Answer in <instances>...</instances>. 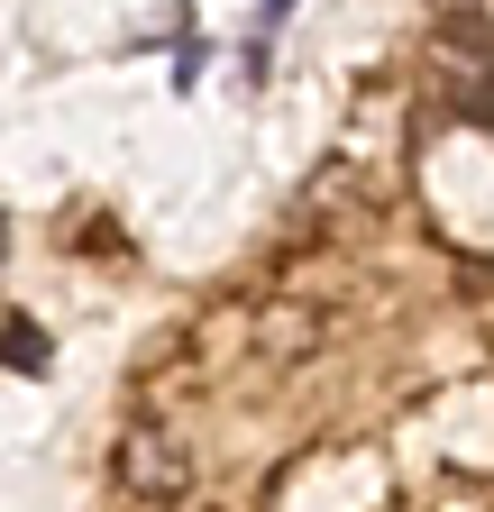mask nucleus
Returning <instances> with one entry per match:
<instances>
[{
  "label": "nucleus",
  "mask_w": 494,
  "mask_h": 512,
  "mask_svg": "<svg viewBox=\"0 0 494 512\" xmlns=\"http://www.w3.org/2000/svg\"><path fill=\"white\" fill-rule=\"evenodd\" d=\"M0 256H10V220H0Z\"/></svg>",
  "instance_id": "nucleus-5"
},
{
  "label": "nucleus",
  "mask_w": 494,
  "mask_h": 512,
  "mask_svg": "<svg viewBox=\"0 0 494 512\" xmlns=\"http://www.w3.org/2000/svg\"><path fill=\"white\" fill-rule=\"evenodd\" d=\"M119 485H129L138 503H183L193 494V448H183L165 421H147V430L119 439Z\"/></svg>",
  "instance_id": "nucleus-1"
},
{
  "label": "nucleus",
  "mask_w": 494,
  "mask_h": 512,
  "mask_svg": "<svg viewBox=\"0 0 494 512\" xmlns=\"http://www.w3.org/2000/svg\"><path fill=\"white\" fill-rule=\"evenodd\" d=\"M284 10H293V0H266V19H284Z\"/></svg>",
  "instance_id": "nucleus-4"
},
{
  "label": "nucleus",
  "mask_w": 494,
  "mask_h": 512,
  "mask_svg": "<svg viewBox=\"0 0 494 512\" xmlns=\"http://www.w3.org/2000/svg\"><path fill=\"white\" fill-rule=\"evenodd\" d=\"M0 357H10L19 375H37V366H46V339L28 330V320H10V330H0Z\"/></svg>",
  "instance_id": "nucleus-3"
},
{
  "label": "nucleus",
  "mask_w": 494,
  "mask_h": 512,
  "mask_svg": "<svg viewBox=\"0 0 494 512\" xmlns=\"http://www.w3.org/2000/svg\"><path fill=\"white\" fill-rule=\"evenodd\" d=\"M312 330H321L312 311H275V320H266V357H284V348H312Z\"/></svg>",
  "instance_id": "nucleus-2"
}]
</instances>
